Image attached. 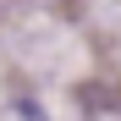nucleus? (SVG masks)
<instances>
[{
	"label": "nucleus",
	"instance_id": "1",
	"mask_svg": "<svg viewBox=\"0 0 121 121\" xmlns=\"http://www.w3.org/2000/svg\"><path fill=\"white\" fill-rule=\"evenodd\" d=\"M6 121H44V110H39V105H28V99H22V105H11V110H6Z\"/></svg>",
	"mask_w": 121,
	"mask_h": 121
}]
</instances>
